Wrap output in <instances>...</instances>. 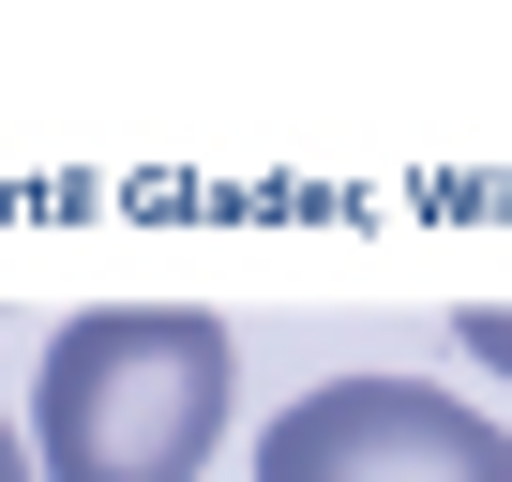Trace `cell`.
I'll return each mask as SVG.
<instances>
[{
  "label": "cell",
  "instance_id": "cell-1",
  "mask_svg": "<svg viewBox=\"0 0 512 482\" xmlns=\"http://www.w3.org/2000/svg\"><path fill=\"white\" fill-rule=\"evenodd\" d=\"M226 317L196 302H91L31 362V452L46 482H196L226 437Z\"/></svg>",
  "mask_w": 512,
  "mask_h": 482
},
{
  "label": "cell",
  "instance_id": "cell-2",
  "mask_svg": "<svg viewBox=\"0 0 512 482\" xmlns=\"http://www.w3.org/2000/svg\"><path fill=\"white\" fill-rule=\"evenodd\" d=\"M256 482H512V437L422 377H317L256 437Z\"/></svg>",
  "mask_w": 512,
  "mask_h": 482
},
{
  "label": "cell",
  "instance_id": "cell-3",
  "mask_svg": "<svg viewBox=\"0 0 512 482\" xmlns=\"http://www.w3.org/2000/svg\"><path fill=\"white\" fill-rule=\"evenodd\" d=\"M452 332H467V362H497V377H512V302H467Z\"/></svg>",
  "mask_w": 512,
  "mask_h": 482
},
{
  "label": "cell",
  "instance_id": "cell-4",
  "mask_svg": "<svg viewBox=\"0 0 512 482\" xmlns=\"http://www.w3.org/2000/svg\"><path fill=\"white\" fill-rule=\"evenodd\" d=\"M0 482H46V452H31V422H0Z\"/></svg>",
  "mask_w": 512,
  "mask_h": 482
}]
</instances>
